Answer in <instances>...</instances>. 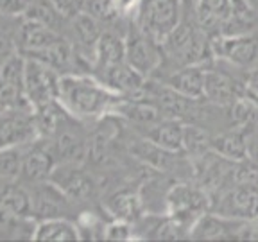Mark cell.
<instances>
[{"mask_svg": "<svg viewBox=\"0 0 258 242\" xmlns=\"http://www.w3.org/2000/svg\"><path fill=\"white\" fill-rule=\"evenodd\" d=\"M124 97L109 90L93 74H67L59 77L57 101L76 118L108 115Z\"/></svg>", "mask_w": 258, "mask_h": 242, "instance_id": "obj_1", "label": "cell"}, {"mask_svg": "<svg viewBox=\"0 0 258 242\" xmlns=\"http://www.w3.org/2000/svg\"><path fill=\"white\" fill-rule=\"evenodd\" d=\"M163 61H169L172 69L186 65H205L214 57L212 38L199 27L198 18L188 20L183 8V18L177 27L161 43Z\"/></svg>", "mask_w": 258, "mask_h": 242, "instance_id": "obj_2", "label": "cell"}, {"mask_svg": "<svg viewBox=\"0 0 258 242\" xmlns=\"http://www.w3.org/2000/svg\"><path fill=\"white\" fill-rule=\"evenodd\" d=\"M185 0H142L135 24L151 38L163 43L183 18Z\"/></svg>", "mask_w": 258, "mask_h": 242, "instance_id": "obj_3", "label": "cell"}, {"mask_svg": "<svg viewBox=\"0 0 258 242\" xmlns=\"http://www.w3.org/2000/svg\"><path fill=\"white\" fill-rule=\"evenodd\" d=\"M125 61L144 77L156 74L163 63L161 43L145 34L133 20L125 31Z\"/></svg>", "mask_w": 258, "mask_h": 242, "instance_id": "obj_4", "label": "cell"}, {"mask_svg": "<svg viewBox=\"0 0 258 242\" xmlns=\"http://www.w3.org/2000/svg\"><path fill=\"white\" fill-rule=\"evenodd\" d=\"M59 74L41 61L25 57V72H24V88L25 97L32 109L38 106L48 104L57 101L59 93Z\"/></svg>", "mask_w": 258, "mask_h": 242, "instance_id": "obj_5", "label": "cell"}, {"mask_svg": "<svg viewBox=\"0 0 258 242\" xmlns=\"http://www.w3.org/2000/svg\"><path fill=\"white\" fill-rule=\"evenodd\" d=\"M31 194V217L34 221L70 217L74 201L50 179L27 185Z\"/></svg>", "mask_w": 258, "mask_h": 242, "instance_id": "obj_6", "label": "cell"}, {"mask_svg": "<svg viewBox=\"0 0 258 242\" xmlns=\"http://www.w3.org/2000/svg\"><path fill=\"white\" fill-rule=\"evenodd\" d=\"M208 198L201 189L192 185H176L167 192V215L186 228L206 214Z\"/></svg>", "mask_w": 258, "mask_h": 242, "instance_id": "obj_7", "label": "cell"}, {"mask_svg": "<svg viewBox=\"0 0 258 242\" xmlns=\"http://www.w3.org/2000/svg\"><path fill=\"white\" fill-rule=\"evenodd\" d=\"M38 138L32 108L0 109V149L31 144Z\"/></svg>", "mask_w": 258, "mask_h": 242, "instance_id": "obj_8", "label": "cell"}, {"mask_svg": "<svg viewBox=\"0 0 258 242\" xmlns=\"http://www.w3.org/2000/svg\"><path fill=\"white\" fill-rule=\"evenodd\" d=\"M212 52H214V57L228 61L238 69H249L258 61L256 32L212 38Z\"/></svg>", "mask_w": 258, "mask_h": 242, "instance_id": "obj_9", "label": "cell"}, {"mask_svg": "<svg viewBox=\"0 0 258 242\" xmlns=\"http://www.w3.org/2000/svg\"><path fill=\"white\" fill-rule=\"evenodd\" d=\"M57 161L54 158L52 151L43 138H36L31 144L24 145L22 154L20 174L16 179H20L24 185H34L50 179L52 170L56 169Z\"/></svg>", "mask_w": 258, "mask_h": 242, "instance_id": "obj_10", "label": "cell"}, {"mask_svg": "<svg viewBox=\"0 0 258 242\" xmlns=\"http://www.w3.org/2000/svg\"><path fill=\"white\" fill-rule=\"evenodd\" d=\"M24 72L25 56L20 52L0 65V109L32 108L25 97Z\"/></svg>", "mask_w": 258, "mask_h": 242, "instance_id": "obj_11", "label": "cell"}, {"mask_svg": "<svg viewBox=\"0 0 258 242\" xmlns=\"http://www.w3.org/2000/svg\"><path fill=\"white\" fill-rule=\"evenodd\" d=\"M83 131L85 129L81 128L79 118L70 117L52 138L45 140L57 163H64V161H79L81 163L83 161V158L88 153V142H86Z\"/></svg>", "mask_w": 258, "mask_h": 242, "instance_id": "obj_12", "label": "cell"}, {"mask_svg": "<svg viewBox=\"0 0 258 242\" xmlns=\"http://www.w3.org/2000/svg\"><path fill=\"white\" fill-rule=\"evenodd\" d=\"M50 182L56 183L72 201H88L97 190L95 179L81 167L79 161L57 163L52 170Z\"/></svg>", "mask_w": 258, "mask_h": 242, "instance_id": "obj_13", "label": "cell"}, {"mask_svg": "<svg viewBox=\"0 0 258 242\" xmlns=\"http://www.w3.org/2000/svg\"><path fill=\"white\" fill-rule=\"evenodd\" d=\"M249 0H196V18L210 38L219 36L221 27L231 15L249 8Z\"/></svg>", "mask_w": 258, "mask_h": 242, "instance_id": "obj_14", "label": "cell"}, {"mask_svg": "<svg viewBox=\"0 0 258 242\" xmlns=\"http://www.w3.org/2000/svg\"><path fill=\"white\" fill-rule=\"evenodd\" d=\"M205 65H186V67L170 69V72L158 77V81L186 99L201 101L205 99Z\"/></svg>", "mask_w": 258, "mask_h": 242, "instance_id": "obj_15", "label": "cell"}, {"mask_svg": "<svg viewBox=\"0 0 258 242\" xmlns=\"http://www.w3.org/2000/svg\"><path fill=\"white\" fill-rule=\"evenodd\" d=\"M93 76L104 86H108L109 90H113L122 97H138L144 90L145 79H147L140 72H137L127 61L97 70V72H93Z\"/></svg>", "mask_w": 258, "mask_h": 242, "instance_id": "obj_16", "label": "cell"}, {"mask_svg": "<svg viewBox=\"0 0 258 242\" xmlns=\"http://www.w3.org/2000/svg\"><path fill=\"white\" fill-rule=\"evenodd\" d=\"M244 226H246L244 219L231 217V215L203 214L190 228V238L217 240V238L240 237Z\"/></svg>", "mask_w": 258, "mask_h": 242, "instance_id": "obj_17", "label": "cell"}, {"mask_svg": "<svg viewBox=\"0 0 258 242\" xmlns=\"http://www.w3.org/2000/svg\"><path fill=\"white\" fill-rule=\"evenodd\" d=\"M59 32L52 31L47 25L40 24V22L29 20L22 16L18 22V29H16V43H18V52L27 56V54L36 52L41 48L52 45L54 41L61 40Z\"/></svg>", "mask_w": 258, "mask_h": 242, "instance_id": "obj_18", "label": "cell"}, {"mask_svg": "<svg viewBox=\"0 0 258 242\" xmlns=\"http://www.w3.org/2000/svg\"><path fill=\"white\" fill-rule=\"evenodd\" d=\"M205 99L217 106H231L235 101L240 99V85L230 74L217 69H206Z\"/></svg>", "mask_w": 258, "mask_h": 242, "instance_id": "obj_19", "label": "cell"}, {"mask_svg": "<svg viewBox=\"0 0 258 242\" xmlns=\"http://www.w3.org/2000/svg\"><path fill=\"white\" fill-rule=\"evenodd\" d=\"M122 61H125V34H118L115 29H108L102 32L101 40L97 41L92 74Z\"/></svg>", "mask_w": 258, "mask_h": 242, "instance_id": "obj_20", "label": "cell"}, {"mask_svg": "<svg viewBox=\"0 0 258 242\" xmlns=\"http://www.w3.org/2000/svg\"><path fill=\"white\" fill-rule=\"evenodd\" d=\"M183 137H185V124L179 118L165 117L154 126L147 128L145 138L156 144L158 147H163L167 151H177L183 149Z\"/></svg>", "mask_w": 258, "mask_h": 242, "instance_id": "obj_21", "label": "cell"}, {"mask_svg": "<svg viewBox=\"0 0 258 242\" xmlns=\"http://www.w3.org/2000/svg\"><path fill=\"white\" fill-rule=\"evenodd\" d=\"M34 240L72 242V240H81V233L76 221H72L69 217L45 219V221H38Z\"/></svg>", "mask_w": 258, "mask_h": 242, "instance_id": "obj_22", "label": "cell"}, {"mask_svg": "<svg viewBox=\"0 0 258 242\" xmlns=\"http://www.w3.org/2000/svg\"><path fill=\"white\" fill-rule=\"evenodd\" d=\"M24 18L40 22V24L50 27L52 31L59 32L61 36L67 34L69 20H70V18H67V16L57 9V6L54 4L52 0H31L24 13Z\"/></svg>", "mask_w": 258, "mask_h": 242, "instance_id": "obj_23", "label": "cell"}, {"mask_svg": "<svg viewBox=\"0 0 258 242\" xmlns=\"http://www.w3.org/2000/svg\"><path fill=\"white\" fill-rule=\"evenodd\" d=\"M142 208H144L142 198L131 190H118L111 194L106 201V210L113 219L129 222H137L142 217Z\"/></svg>", "mask_w": 258, "mask_h": 242, "instance_id": "obj_24", "label": "cell"}, {"mask_svg": "<svg viewBox=\"0 0 258 242\" xmlns=\"http://www.w3.org/2000/svg\"><path fill=\"white\" fill-rule=\"evenodd\" d=\"M36 224L32 217H22L0 205V238H18V240H34Z\"/></svg>", "mask_w": 258, "mask_h": 242, "instance_id": "obj_25", "label": "cell"}, {"mask_svg": "<svg viewBox=\"0 0 258 242\" xmlns=\"http://www.w3.org/2000/svg\"><path fill=\"white\" fill-rule=\"evenodd\" d=\"M212 149L221 154L222 158L233 161H242L247 158L246 138L240 133H224L212 138Z\"/></svg>", "mask_w": 258, "mask_h": 242, "instance_id": "obj_26", "label": "cell"}, {"mask_svg": "<svg viewBox=\"0 0 258 242\" xmlns=\"http://www.w3.org/2000/svg\"><path fill=\"white\" fill-rule=\"evenodd\" d=\"M22 16H0V65L18 54L16 29Z\"/></svg>", "mask_w": 258, "mask_h": 242, "instance_id": "obj_27", "label": "cell"}, {"mask_svg": "<svg viewBox=\"0 0 258 242\" xmlns=\"http://www.w3.org/2000/svg\"><path fill=\"white\" fill-rule=\"evenodd\" d=\"M24 145H13L0 149V179H13L18 177L22 165Z\"/></svg>", "mask_w": 258, "mask_h": 242, "instance_id": "obj_28", "label": "cell"}, {"mask_svg": "<svg viewBox=\"0 0 258 242\" xmlns=\"http://www.w3.org/2000/svg\"><path fill=\"white\" fill-rule=\"evenodd\" d=\"M183 149L194 156H201L208 149H212V140L205 133V129L198 126L185 124V137H183Z\"/></svg>", "mask_w": 258, "mask_h": 242, "instance_id": "obj_29", "label": "cell"}, {"mask_svg": "<svg viewBox=\"0 0 258 242\" xmlns=\"http://www.w3.org/2000/svg\"><path fill=\"white\" fill-rule=\"evenodd\" d=\"M83 11L97 18L102 25H111L120 18L115 0H85Z\"/></svg>", "mask_w": 258, "mask_h": 242, "instance_id": "obj_30", "label": "cell"}, {"mask_svg": "<svg viewBox=\"0 0 258 242\" xmlns=\"http://www.w3.org/2000/svg\"><path fill=\"white\" fill-rule=\"evenodd\" d=\"M76 224L79 228L81 240H85V238L97 240V238H104V230L108 222H104L93 212H83V214L77 215Z\"/></svg>", "mask_w": 258, "mask_h": 242, "instance_id": "obj_31", "label": "cell"}, {"mask_svg": "<svg viewBox=\"0 0 258 242\" xmlns=\"http://www.w3.org/2000/svg\"><path fill=\"white\" fill-rule=\"evenodd\" d=\"M104 238L106 240H135L137 233H135L133 222L122 221V219H111L106 224Z\"/></svg>", "mask_w": 258, "mask_h": 242, "instance_id": "obj_32", "label": "cell"}, {"mask_svg": "<svg viewBox=\"0 0 258 242\" xmlns=\"http://www.w3.org/2000/svg\"><path fill=\"white\" fill-rule=\"evenodd\" d=\"M31 0H0V16H24Z\"/></svg>", "mask_w": 258, "mask_h": 242, "instance_id": "obj_33", "label": "cell"}, {"mask_svg": "<svg viewBox=\"0 0 258 242\" xmlns=\"http://www.w3.org/2000/svg\"><path fill=\"white\" fill-rule=\"evenodd\" d=\"M52 2L67 18H72L74 15L81 13L85 6V0H52Z\"/></svg>", "mask_w": 258, "mask_h": 242, "instance_id": "obj_34", "label": "cell"}]
</instances>
